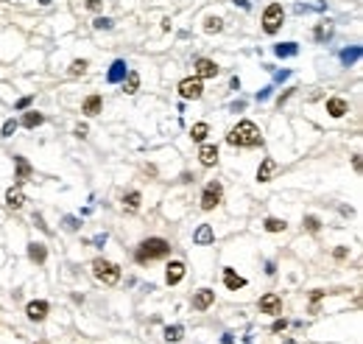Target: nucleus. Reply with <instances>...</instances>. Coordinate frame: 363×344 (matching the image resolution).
Returning <instances> with one entry per match:
<instances>
[{"label":"nucleus","instance_id":"obj_3","mask_svg":"<svg viewBox=\"0 0 363 344\" xmlns=\"http://www.w3.org/2000/svg\"><path fill=\"white\" fill-rule=\"evenodd\" d=\"M92 274H95V280H101L103 285H115L117 280H120V269H117L115 263L103 260V258L92 260Z\"/></svg>","mask_w":363,"mask_h":344},{"label":"nucleus","instance_id":"obj_4","mask_svg":"<svg viewBox=\"0 0 363 344\" xmlns=\"http://www.w3.org/2000/svg\"><path fill=\"white\" fill-rule=\"evenodd\" d=\"M282 20H285V12L279 3H271V6L263 12V31L266 34H277L279 28H282Z\"/></svg>","mask_w":363,"mask_h":344},{"label":"nucleus","instance_id":"obj_5","mask_svg":"<svg viewBox=\"0 0 363 344\" xmlns=\"http://www.w3.org/2000/svg\"><path fill=\"white\" fill-rule=\"evenodd\" d=\"M221 196H224V187L218 185V182H210L204 187V193H201V210H212V207L221 205Z\"/></svg>","mask_w":363,"mask_h":344},{"label":"nucleus","instance_id":"obj_32","mask_svg":"<svg viewBox=\"0 0 363 344\" xmlns=\"http://www.w3.org/2000/svg\"><path fill=\"white\" fill-rule=\"evenodd\" d=\"M14 129H17V121L12 118V121H6V123H3V137H12V134H14Z\"/></svg>","mask_w":363,"mask_h":344},{"label":"nucleus","instance_id":"obj_23","mask_svg":"<svg viewBox=\"0 0 363 344\" xmlns=\"http://www.w3.org/2000/svg\"><path fill=\"white\" fill-rule=\"evenodd\" d=\"M126 76H129V79H126V84H123V90H126L129 95H132V92H137V90H140V76H137L134 70H129Z\"/></svg>","mask_w":363,"mask_h":344},{"label":"nucleus","instance_id":"obj_16","mask_svg":"<svg viewBox=\"0 0 363 344\" xmlns=\"http://www.w3.org/2000/svg\"><path fill=\"white\" fill-rule=\"evenodd\" d=\"M193 238H196V243H212V241H215V232H212L210 224H201V227L196 229Z\"/></svg>","mask_w":363,"mask_h":344},{"label":"nucleus","instance_id":"obj_30","mask_svg":"<svg viewBox=\"0 0 363 344\" xmlns=\"http://www.w3.org/2000/svg\"><path fill=\"white\" fill-rule=\"evenodd\" d=\"M182 333H185V330H182L179 325H176V327H168V330H165V338H168V341H179Z\"/></svg>","mask_w":363,"mask_h":344},{"label":"nucleus","instance_id":"obj_11","mask_svg":"<svg viewBox=\"0 0 363 344\" xmlns=\"http://www.w3.org/2000/svg\"><path fill=\"white\" fill-rule=\"evenodd\" d=\"M182 277H185V263H182V260H173V263H168V272H165V280H168V285H176Z\"/></svg>","mask_w":363,"mask_h":344},{"label":"nucleus","instance_id":"obj_14","mask_svg":"<svg viewBox=\"0 0 363 344\" xmlns=\"http://www.w3.org/2000/svg\"><path fill=\"white\" fill-rule=\"evenodd\" d=\"M274 174H277V163H274L271 157H266V160H263V165H260V171H257V179H260V182H268Z\"/></svg>","mask_w":363,"mask_h":344},{"label":"nucleus","instance_id":"obj_15","mask_svg":"<svg viewBox=\"0 0 363 344\" xmlns=\"http://www.w3.org/2000/svg\"><path fill=\"white\" fill-rule=\"evenodd\" d=\"M224 283H226V288H229V291H237V288L246 285V280H243L240 274H235L232 269H224Z\"/></svg>","mask_w":363,"mask_h":344},{"label":"nucleus","instance_id":"obj_19","mask_svg":"<svg viewBox=\"0 0 363 344\" xmlns=\"http://www.w3.org/2000/svg\"><path fill=\"white\" fill-rule=\"evenodd\" d=\"M140 202H143V196H140L137 190H132V193H126V196H123V207H126L129 213L140 210Z\"/></svg>","mask_w":363,"mask_h":344},{"label":"nucleus","instance_id":"obj_8","mask_svg":"<svg viewBox=\"0 0 363 344\" xmlns=\"http://www.w3.org/2000/svg\"><path fill=\"white\" fill-rule=\"evenodd\" d=\"M215 76H218V65L212 59L196 62V79H215Z\"/></svg>","mask_w":363,"mask_h":344},{"label":"nucleus","instance_id":"obj_9","mask_svg":"<svg viewBox=\"0 0 363 344\" xmlns=\"http://www.w3.org/2000/svg\"><path fill=\"white\" fill-rule=\"evenodd\" d=\"M25 314H28L31 322H42L45 316H48V302H28V308H25Z\"/></svg>","mask_w":363,"mask_h":344},{"label":"nucleus","instance_id":"obj_29","mask_svg":"<svg viewBox=\"0 0 363 344\" xmlns=\"http://www.w3.org/2000/svg\"><path fill=\"white\" fill-rule=\"evenodd\" d=\"M296 54V45L288 42V45H277V56H293Z\"/></svg>","mask_w":363,"mask_h":344},{"label":"nucleus","instance_id":"obj_36","mask_svg":"<svg viewBox=\"0 0 363 344\" xmlns=\"http://www.w3.org/2000/svg\"><path fill=\"white\" fill-rule=\"evenodd\" d=\"M31 104V98H20V104H17V109H25Z\"/></svg>","mask_w":363,"mask_h":344},{"label":"nucleus","instance_id":"obj_22","mask_svg":"<svg viewBox=\"0 0 363 344\" xmlns=\"http://www.w3.org/2000/svg\"><path fill=\"white\" fill-rule=\"evenodd\" d=\"M31 176V165L25 163V157H17V185H23Z\"/></svg>","mask_w":363,"mask_h":344},{"label":"nucleus","instance_id":"obj_35","mask_svg":"<svg viewBox=\"0 0 363 344\" xmlns=\"http://www.w3.org/2000/svg\"><path fill=\"white\" fill-rule=\"evenodd\" d=\"M101 3H103V0H87V9H90V12H98Z\"/></svg>","mask_w":363,"mask_h":344},{"label":"nucleus","instance_id":"obj_7","mask_svg":"<svg viewBox=\"0 0 363 344\" xmlns=\"http://www.w3.org/2000/svg\"><path fill=\"white\" fill-rule=\"evenodd\" d=\"M260 314H271V316H277V314H282V300H279V294H266L260 300Z\"/></svg>","mask_w":363,"mask_h":344},{"label":"nucleus","instance_id":"obj_25","mask_svg":"<svg viewBox=\"0 0 363 344\" xmlns=\"http://www.w3.org/2000/svg\"><path fill=\"white\" fill-rule=\"evenodd\" d=\"M45 118L39 112H25V118H23V126L25 129H34V126H39V123H42Z\"/></svg>","mask_w":363,"mask_h":344},{"label":"nucleus","instance_id":"obj_1","mask_svg":"<svg viewBox=\"0 0 363 344\" xmlns=\"http://www.w3.org/2000/svg\"><path fill=\"white\" fill-rule=\"evenodd\" d=\"M226 140H229L232 145H240V149H254V145L263 143V134H260V129L254 126L252 121H240L229 132V137H226Z\"/></svg>","mask_w":363,"mask_h":344},{"label":"nucleus","instance_id":"obj_21","mask_svg":"<svg viewBox=\"0 0 363 344\" xmlns=\"http://www.w3.org/2000/svg\"><path fill=\"white\" fill-rule=\"evenodd\" d=\"M126 62H115L112 65V70H109V81H120V79H126Z\"/></svg>","mask_w":363,"mask_h":344},{"label":"nucleus","instance_id":"obj_13","mask_svg":"<svg viewBox=\"0 0 363 344\" xmlns=\"http://www.w3.org/2000/svg\"><path fill=\"white\" fill-rule=\"evenodd\" d=\"M327 112L333 115V118H341V115L349 112V104H346L344 98H330V101H327Z\"/></svg>","mask_w":363,"mask_h":344},{"label":"nucleus","instance_id":"obj_18","mask_svg":"<svg viewBox=\"0 0 363 344\" xmlns=\"http://www.w3.org/2000/svg\"><path fill=\"white\" fill-rule=\"evenodd\" d=\"M28 258L34 260V263H45V258H48V249H45L42 243H31V247H28Z\"/></svg>","mask_w":363,"mask_h":344},{"label":"nucleus","instance_id":"obj_6","mask_svg":"<svg viewBox=\"0 0 363 344\" xmlns=\"http://www.w3.org/2000/svg\"><path fill=\"white\" fill-rule=\"evenodd\" d=\"M201 92H204L201 79H185V81H179V95H182V98L196 101V98H201Z\"/></svg>","mask_w":363,"mask_h":344},{"label":"nucleus","instance_id":"obj_12","mask_svg":"<svg viewBox=\"0 0 363 344\" xmlns=\"http://www.w3.org/2000/svg\"><path fill=\"white\" fill-rule=\"evenodd\" d=\"M199 160H201V165H207V168L215 165L218 163V149H215V145H210V143H204L199 149Z\"/></svg>","mask_w":363,"mask_h":344},{"label":"nucleus","instance_id":"obj_34","mask_svg":"<svg viewBox=\"0 0 363 344\" xmlns=\"http://www.w3.org/2000/svg\"><path fill=\"white\" fill-rule=\"evenodd\" d=\"M285 327H288V322H285V319H277V322L271 325V330H274V333H279V330H285Z\"/></svg>","mask_w":363,"mask_h":344},{"label":"nucleus","instance_id":"obj_2","mask_svg":"<svg viewBox=\"0 0 363 344\" xmlns=\"http://www.w3.org/2000/svg\"><path fill=\"white\" fill-rule=\"evenodd\" d=\"M168 252H170V243L165 241V238H148V241H143V243L137 247L134 258H137V263H148V260L165 258Z\"/></svg>","mask_w":363,"mask_h":344},{"label":"nucleus","instance_id":"obj_20","mask_svg":"<svg viewBox=\"0 0 363 344\" xmlns=\"http://www.w3.org/2000/svg\"><path fill=\"white\" fill-rule=\"evenodd\" d=\"M101 107H103L101 95H90L84 101V115H98V112H101Z\"/></svg>","mask_w":363,"mask_h":344},{"label":"nucleus","instance_id":"obj_17","mask_svg":"<svg viewBox=\"0 0 363 344\" xmlns=\"http://www.w3.org/2000/svg\"><path fill=\"white\" fill-rule=\"evenodd\" d=\"M6 205L12 207V210H20V207L25 205V196L20 193L17 187H12V190H9V193H6Z\"/></svg>","mask_w":363,"mask_h":344},{"label":"nucleus","instance_id":"obj_27","mask_svg":"<svg viewBox=\"0 0 363 344\" xmlns=\"http://www.w3.org/2000/svg\"><path fill=\"white\" fill-rule=\"evenodd\" d=\"M87 67H90V65H87V59H76V62L70 65V76H84Z\"/></svg>","mask_w":363,"mask_h":344},{"label":"nucleus","instance_id":"obj_28","mask_svg":"<svg viewBox=\"0 0 363 344\" xmlns=\"http://www.w3.org/2000/svg\"><path fill=\"white\" fill-rule=\"evenodd\" d=\"M221 28H224V23H221L218 17H207L204 20V31H210V34L212 31H221Z\"/></svg>","mask_w":363,"mask_h":344},{"label":"nucleus","instance_id":"obj_10","mask_svg":"<svg viewBox=\"0 0 363 344\" xmlns=\"http://www.w3.org/2000/svg\"><path fill=\"white\" fill-rule=\"evenodd\" d=\"M212 302H215V291H210V288H201L199 294L193 297V308L196 311H207L212 305Z\"/></svg>","mask_w":363,"mask_h":344},{"label":"nucleus","instance_id":"obj_38","mask_svg":"<svg viewBox=\"0 0 363 344\" xmlns=\"http://www.w3.org/2000/svg\"><path fill=\"white\" fill-rule=\"evenodd\" d=\"M36 344H45V341H36Z\"/></svg>","mask_w":363,"mask_h":344},{"label":"nucleus","instance_id":"obj_33","mask_svg":"<svg viewBox=\"0 0 363 344\" xmlns=\"http://www.w3.org/2000/svg\"><path fill=\"white\" fill-rule=\"evenodd\" d=\"M92 25H95L98 31H106V28H112V20H106V17H98Z\"/></svg>","mask_w":363,"mask_h":344},{"label":"nucleus","instance_id":"obj_31","mask_svg":"<svg viewBox=\"0 0 363 344\" xmlns=\"http://www.w3.org/2000/svg\"><path fill=\"white\" fill-rule=\"evenodd\" d=\"M305 227H308L310 232H319V229H321V221H319L316 216H308V218H305Z\"/></svg>","mask_w":363,"mask_h":344},{"label":"nucleus","instance_id":"obj_26","mask_svg":"<svg viewBox=\"0 0 363 344\" xmlns=\"http://www.w3.org/2000/svg\"><path fill=\"white\" fill-rule=\"evenodd\" d=\"M285 227H288V224H285L282 218H266V229L268 232H282Z\"/></svg>","mask_w":363,"mask_h":344},{"label":"nucleus","instance_id":"obj_24","mask_svg":"<svg viewBox=\"0 0 363 344\" xmlns=\"http://www.w3.org/2000/svg\"><path fill=\"white\" fill-rule=\"evenodd\" d=\"M207 134H210V126H207V123H196V126L190 129V137H193L196 143H201V140H204Z\"/></svg>","mask_w":363,"mask_h":344},{"label":"nucleus","instance_id":"obj_37","mask_svg":"<svg viewBox=\"0 0 363 344\" xmlns=\"http://www.w3.org/2000/svg\"><path fill=\"white\" fill-rule=\"evenodd\" d=\"M39 3H42V6H48V3H50V0H39Z\"/></svg>","mask_w":363,"mask_h":344}]
</instances>
